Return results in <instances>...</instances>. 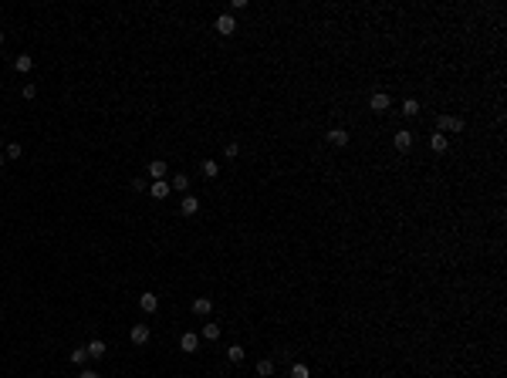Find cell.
Instances as JSON below:
<instances>
[{"mask_svg": "<svg viewBox=\"0 0 507 378\" xmlns=\"http://www.w3.org/2000/svg\"><path fill=\"white\" fill-rule=\"evenodd\" d=\"M210 311H213V301H210V297H196L193 301V314H196V317H206Z\"/></svg>", "mask_w": 507, "mask_h": 378, "instance_id": "7c38bea8", "label": "cell"}, {"mask_svg": "<svg viewBox=\"0 0 507 378\" xmlns=\"http://www.w3.org/2000/svg\"><path fill=\"white\" fill-rule=\"evenodd\" d=\"M325 138H328L331 145H348V132L345 129H328V132H325Z\"/></svg>", "mask_w": 507, "mask_h": 378, "instance_id": "4fadbf2b", "label": "cell"}, {"mask_svg": "<svg viewBox=\"0 0 507 378\" xmlns=\"http://www.w3.org/2000/svg\"><path fill=\"white\" fill-rule=\"evenodd\" d=\"M0 166H4V155H0Z\"/></svg>", "mask_w": 507, "mask_h": 378, "instance_id": "f1b7e54d", "label": "cell"}, {"mask_svg": "<svg viewBox=\"0 0 507 378\" xmlns=\"http://www.w3.org/2000/svg\"><path fill=\"white\" fill-rule=\"evenodd\" d=\"M403 115H409V118H412V115H419V102H416V98H406V102H403Z\"/></svg>", "mask_w": 507, "mask_h": 378, "instance_id": "d6986e66", "label": "cell"}, {"mask_svg": "<svg viewBox=\"0 0 507 378\" xmlns=\"http://www.w3.org/2000/svg\"><path fill=\"white\" fill-rule=\"evenodd\" d=\"M132 189H136V193H142V189L149 193V183H145V179H136V183H132Z\"/></svg>", "mask_w": 507, "mask_h": 378, "instance_id": "4316f807", "label": "cell"}, {"mask_svg": "<svg viewBox=\"0 0 507 378\" xmlns=\"http://www.w3.org/2000/svg\"><path fill=\"white\" fill-rule=\"evenodd\" d=\"M392 142H396V149H399V152H409V149H412V132H396V138H392Z\"/></svg>", "mask_w": 507, "mask_h": 378, "instance_id": "52a82bcc", "label": "cell"}, {"mask_svg": "<svg viewBox=\"0 0 507 378\" xmlns=\"http://www.w3.org/2000/svg\"><path fill=\"white\" fill-rule=\"evenodd\" d=\"M389 105H392V102H389V95H386V91H375V95L369 98V108H372V112H375V115L389 112Z\"/></svg>", "mask_w": 507, "mask_h": 378, "instance_id": "7a4b0ae2", "label": "cell"}, {"mask_svg": "<svg viewBox=\"0 0 507 378\" xmlns=\"http://www.w3.org/2000/svg\"><path fill=\"white\" fill-rule=\"evenodd\" d=\"M463 129H467V122L457 118V115H440V118H436V132H440V135H446V132H463Z\"/></svg>", "mask_w": 507, "mask_h": 378, "instance_id": "6da1fadb", "label": "cell"}, {"mask_svg": "<svg viewBox=\"0 0 507 378\" xmlns=\"http://www.w3.org/2000/svg\"><path fill=\"white\" fill-rule=\"evenodd\" d=\"M237 31V21L230 14H220L217 17V34H223V37H230V34Z\"/></svg>", "mask_w": 507, "mask_h": 378, "instance_id": "3957f363", "label": "cell"}, {"mask_svg": "<svg viewBox=\"0 0 507 378\" xmlns=\"http://www.w3.org/2000/svg\"><path fill=\"white\" fill-rule=\"evenodd\" d=\"M21 95H24V102H31V98L37 95V88H34V85H24V88H21Z\"/></svg>", "mask_w": 507, "mask_h": 378, "instance_id": "484cf974", "label": "cell"}, {"mask_svg": "<svg viewBox=\"0 0 507 378\" xmlns=\"http://www.w3.org/2000/svg\"><path fill=\"white\" fill-rule=\"evenodd\" d=\"M169 193H173V189H169L166 179H156V183H149V196H156V200H166Z\"/></svg>", "mask_w": 507, "mask_h": 378, "instance_id": "5b68a950", "label": "cell"}, {"mask_svg": "<svg viewBox=\"0 0 507 378\" xmlns=\"http://www.w3.org/2000/svg\"><path fill=\"white\" fill-rule=\"evenodd\" d=\"M227 358H230L234 365H240L243 362V348L240 345H230V348H227Z\"/></svg>", "mask_w": 507, "mask_h": 378, "instance_id": "ac0fdd59", "label": "cell"}, {"mask_svg": "<svg viewBox=\"0 0 507 378\" xmlns=\"http://www.w3.org/2000/svg\"><path fill=\"white\" fill-rule=\"evenodd\" d=\"M71 362L74 365H85V362H88V351H85V348H74V351H71Z\"/></svg>", "mask_w": 507, "mask_h": 378, "instance_id": "7402d4cb", "label": "cell"}, {"mask_svg": "<svg viewBox=\"0 0 507 378\" xmlns=\"http://www.w3.org/2000/svg\"><path fill=\"white\" fill-rule=\"evenodd\" d=\"M200 169H203V176H206V179H217V172H220V162H213V159H203V166H200Z\"/></svg>", "mask_w": 507, "mask_h": 378, "instance_id": "2e32d148", "label": "cell"}, {"mask_svg": "<svg viewBox=\"0 0 507 378\" xmlns=\"http://www.w3.org/2000/svg\"><path fill=\"white\" fill-rule=\"evenodd\" d=\"M21 152H24V149H21L17 142H10V145H7V152H4V155H7V159H21Z\"/></svg>", "mask_w": 507, "mask_h": 378, "instance_id": "d4e9b609", "label": "cell"}, {"mask_svg": "<svg viewBox=\"0 0 507 378\" xmlns=\"http://www.w3.org/2000/svg\"><path fill=\"white\" fill-rule=\"evenodd\" d=\"M31 68H34V57H31V54H17V57H14V71L27 74Z\"/></svg>", "mask_w": 507, "mask_h": 378, "instance_id": "9a60e30c", "label": "cell"}, {"mask_svg": "<svg viewBox=\"0 0 507 378\" xmlns=\"http://www.w3.org/2000/svg\"><path fill=\"white\" fill-rule=\"evenodd\" d=\"M85 351H88V358H105V354H108V348H105L102 338H95V341H88V348H85Z\"/></svg>", "mask_w": 507, "mask_h": 378, "instance_id": "9c48e42d", "label": "cell"}, {"mask_svg": "<svg viewBox=\"0 0 507 378\" xmlns=\"http://www.w3.org/2000/svg\"><path fill=\"white\" fill-rule=\"evenodd\" d=\"M179 348H183V351H196V348H200V334H193V331H186L183 338H179Z\"/></svg>", "mask_w": 507, "mask_h": 378, "instance_id": "8fae6325", "label": "cell"}, {"mask_svg": "<svg viewBox=\"0 0 507 378\" xmlns=\"http://www.w3.org/2000/svg\"><path fill=\"white\" fill-rule=\"evenodd\" d=\"M203 338H206V341H217L220 338V324H203Z\"/></svg>", "mask_w": 507, "mask_h": 378, "instance_id": "ffe728a7", "label": "cell"}, {"mask_svg": "<svg viewBox=\"0 0 507 378\" xmlns=\"http://www.w3.org/2000/svg\"><path fill=\"white\" fill-rule=\"evenodd\" d=\"M139 307H142L145 314H153L156 307H159V297H156L153 290H145V294H139Z\"/></svg>", "mask_w": 507, "mask_h": 378, "instance_id": "277c9868", "label": "cell"}, {"mask_svg": "<svg viewBox=\"0 0 507 378\" xmlns=\"http://www.w3.org/2000/svg\"><path fill=\"white\" fill-rule=\"evenodd\" d=\"M179 209H183V216H193V213H200V200L186 193V196H183V203H179Z\"/></svg>", "mask_w": 507, "mask_h": 378, "instance_id": "8992f818", "label": "cell"}, {"mask_svg": "<svg viewBox=\"0 0 507 378\" xmlns=\"http://www.w3.org/2000/svg\"><path fill=\"white\" fill-rule=\"evenodd\" d=\"M429 149H433V152H446V149H450V138L433 132V135H429Z\"/></svg>", "mask_w": 507, "mask_h": 378, "instance_id": "30bf717a", "label": "cell"}, {"mask_svg": "<svg viewBox=\"0 0 507 378\" xmlns=\"http://www.w3.org/2000/svg\"><path fill=\"white\" fill-rule=\"evenodd\" d=\"M186 186H190V179H186L183 172H176V176H173V183H169V189H186Z\"/></svg>", "mask_w": 507, "mask_h": 378, "instance_id": "44dd1931", "label": "cell"}, {"mask_svg": "<svg viewBox=\"0 0 507 378\" xmlns=\"http://www.w3.org/2000/svg\"><path fill=\"white\" fill-rule=\"evenodd\" d=\"M291 378H311V371H308V365H294V368H291Z\"/></svg>", "mask_w": 507, "mask_h": 378, "instance_id": "603a6c76", "label": "cell"}, {"mask_svg": "<svg viewBox=\"0 0 507 378\" xmlns=\"http://www.w3.org/2000/svg\"><path fill=\"white\" fill-rule=\"evenodd\" d=\"M166 169H169V162H159V159L149 162V179H153V183L156 179H166Z\"/></svg>", "mask_w": 507, "mask_h": 378, "instance_id": "5bb4252c", "label": "cell"}, {"mask_svg": "<svg viewBox=\"0 0 507 378\" xmlns=\"http://www.w3.org/2000/svg\"><path fill=\"white\" fill-rule=\"evenodd\" d=\"M223 155H227V159H237V155H240V145H237V142H227Z\"/></svg>", "mask_w": 507, "mask_h": 378, "instance_id": "cb8c5ba5", "label": "cell"}, {"mask_svg": "<svg viewBox=\"0 0 507 378\" xmlns=\"http://www.w3.org/2000/svg\"><path fill=\"white\" fill-rule=\"evenodd\" d=\"M78 378H102V375H98V371H91V368H85V371H81Z\"/></svg>", "mask_w": 507, "mask_h": 378, "instance_id": "83f0119b", "label": "cell"}, {"mask_svg": "<svg viewBox=\"0 0 507 378\" xmlns=\"http://www.w3.org/2000/svg\"><path fill=\"white\" fill-rule=\"evenodd\" d=\"M129 338H132V345H145V341H149V328H145V324H132Z\"/></svg>", "mask_w": 507, "mask_h": 378, "instance_id": "ba28073f", "label": "cell"}, {"mask_svg": "<svg viewBox=\"0 0 507 378\" xmlns=\"http://www.w3.org/2000/svg\"><path fill=\"white\" fill-rule=\"evenodd\" d=\"M257 375H260V378L274 375V362H271V358H260V362H257Z\"/></svg>", "mask_w": 507, "mask_h": 378, "instance_id": "e0dca14e", "label": "cell"}]
</instances>
